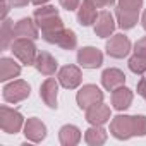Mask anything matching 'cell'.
Returning <instances> with one entry per match:
<instances>
[{
  "mask_svg": "<svg viewBox=\"0 0 146 146\" xmlns=\"http://www.w3.org/2000/svg\"><path fill=\"white\" fill-rule=\"evenodd\" d=\"M33 17L41 29L43 40L46 43L57 45V40L64 31V23L58 16V9H55L53 5H40V9L35 11Z\"/></svg>",
  "mask_w": 146,
  "mask_h": 146,
  "instance_id": "cell-1",
  "label": "cell"
},
{
  "mask_svg": "<svg viewBox=\"0 0 146 146\" xmlns=\"http://www.w3.org/2000/svg\"><path fill=\"white\" fill-rule=\"evenodd\" d=\"M12 53L24 64V65H35L36 57H38V50L35 45V40L29 38H16L11 45Z\"/></svg>",
  "mask_w": 146,
  "mask_h": 146,
  "instance_id": "cell-2",
  "label": "cell"
},
{
  "mask_svg": "<svg viewBox=\"0 0 146 146\" xmlns=\"http://www.w3.org/2000/svg\"><path fill=\"white\" fill-rule=\"evenodd\" d=\"M0 127L7 134H17L24 127V117L9 107H0Z\"/></svg>",
  "mask_w": 146,
  "mask_h": 146,
  "instance_id": "cell-3",
  "label": "cell"
},
{
  "mask_svg": "<svg viewBox=\"0 0 146 146\" xmlns=\"http://www.w3.org/2000/svg\"><path fill=\"white\" fill-rule=\"evenodd\" d=\"M110 134L115 139L125 141L134 136V115H117L110 122Z\"/></svg>",
  "mask_w": 146,
  "mask_h": 146,
  "instance_id": "cell-4",
  "label": "cell"
},
{
  "mask_svg": "<svg viewBox=\"0 0 146 146\" xmlns=\"http://www.w3.org/2000/svg\"><path fill=\"white\" fill-rule=\"evenodd\" d=\"M76 102H78L79 108L88 110L91 105L103 102V91H102L96 84H84V86L78 91Z\"/></svg>",
  "mask_w": 146,
  "mask_h": 146,
  "instance_id": "cell-5",
  "label": "cell"
},
{
  "mask_svg": "<svg viewBox=\"0 0 146 146\" xmlns=\"http://www.w3.org/2000/svg\"><path fill=\"white\" fill-rule=\"evenodd\" d=\"M29 93H31V88L23 79L12 81V83L4 86V100L9 103H19V102L26 100L29 96Z\"/></svg>",
  "mask_w": 146,
  "mask_h": 146,
  "instance_id": "cell-6",
  "label": "cell"
},
{
  "mask_svg": "<svg viewBox=\"0 0 146 146\" xmlns=\"http://www.w3.org/2000/svg\"><path fill=\"white\" fill-rule=\"evenodd\" d=\"M57 79L65 90H76L83 81V74H81V69L76 65H64L58 70Z\"/></svg>",
  "mask_w": 146,
  "mask_h": 146,
  "instance_id": "cell-7",
  "label": "cell"
},
{
  "mask_svg": "<svg viewBox=\"0 0 146 146\" xmlns=\"http://www.w3.org/2000/svg\"><path fill=\"white\" fill-rule=\"evenodd\" d=\"M107 53L113 58H124L127 57V53L131 52V41L125 35H113L110 36V40L107 41Z\"/></svg>",
  "mask_w": 146,
  "mask_h": 146,
  "instance_id": "cell-8",
  "label": "cell"
},
{
  "mask_svg": "<svg viewBox=\"0 0 146 146\" xmlns=\"http://www.w3.org/2000/svg\"><path fill=\"white\" fill-rule=\"evenodd\" d=\"M78 64L83 69H96L103 64V53L95 46H83L78 50Z\"/></svg>",
  "mask_w": 146,
  "mask_h": 146,
  "instance_id": "cell-9",
  "label": "cell"
},
{
  "mask_svg": "<svg viewBox=\"0 0 146 146\" xmlns=\"http://www.w3.org/2000/svg\"><path fill=\"white\" fill-rule=\"evenodd\" d=\"M24 136L31 143H41L46 137V125L40 119L31 117L24 122Z\"/></svg>",
  "mask_w": 146,
  "mask_h": 146,
  "instance_id": "cell-10",
  "label": "cell"
},
{
  "mask_svg": "<svg viewBox=\"0 0 146 146\" xmlns=\"http://www.w3.org/2000/svg\"><path fill=\"white\" fill-rule=\"evenodd\" d=\"M86 120L91 125H103L110 120V107L105 105L103 102L91 105L86 110Z\"/></svg>",
  "mask_w": 146,
  "mask_h": 146,
  "instance_id": "cell-11",
  "label": "cell"
},
{
  "mask_svg": "<svg viewBox=\"0 0 146 146\" xmlns=\"http://www.w3.org/2000/svg\"><path fill=\"white\" fill-rule=\"evenodd\" d=\"M115 31V21L113 16L108 11L98 12V17L95 21V35L100 38H110V35Z\"/></svg>",
  "mask_w": 146,
  "mask_h": 146,
  "instance_id": "cell-12",
  "label": "cell"
},
{
  "mask_svg": "<svg viewBox=\"0 0 146 146\" xmlns=\"http://www.w3.org/2000/svg\"><path fill=\"white\" fill-rule=\"evenodd\" d=\"M125 83V74L120 70V69H115V67H110V69H105L103 74H102V84L107 91H113L120 86H124Z\"/></svg>",
  "mask_w": 146,
  "mask_h": 146,
  "instance_id": "cell-13",
  "label": "cell"
},
{
  "mask_svg": "<svg viewBox=\"0 0 146 146\" xmlns=\"http://www.w3.org/2000/svg\"><path fill=\"white\" fill-rule=\"evenodd\" d=\"M57 95H58V83L53 78L45 79L43 84L40 86V96L45 102V105L50 108H57Z\"/></svg>",
  "mask_w": 146,
  "mask_h": 146,
  "instance_id": "cell-14",
  "label": "cell"
},
{
  "mask_svg": "<svg viewBox=\"0 0 146 146\" xmlns=\"http://www.w3.org/2000/svg\"><path fill=\"white\" fill-rule=\"evenodd\" d=\"M14 33L16 38H29V40H38V24L36 21L29 19V17H23L16 23L14 26Z\"/></svg>",
  "mask_w": 146,
  "mask_h": 146,
  "instance_id": "cell-15",
  "label": "cell"
},
{
  "mask_svg": "<svg viewBox=\"0 0 146 146\" xmlns=\"http://www.w3.org/2000/svg\"><path fill=\"white\" fill-rule=\"evenodd\" d=\"M132 98H134L132 91L129 88H125V86H120V88L112 91V105L119 112L127 110L131 107V103H132Z\"/></svg>",
  "mask_w": 146,
  "mask_h": 146,
  "instance_id": "cell-16",
  "label": "cell"
},
{
  "mask_svg": "<svg viewBox=\"0 0 146 146\" xmlns=\"http://www.w3.org/2000/svg\"><path fill=\"white\" fill-rule=\"evenodd\" d=\"M57 60L55 57H52L48 52H41L38 53L36 57V62H35V67L38 72H41L43 76H53L55 74V70H57Z\"/></svg>",
  "mask_w": 146,
  "mask_h": 146,
  "instance_id": "cell-17",
  "label": "cell"
},
{
  "mask_svg": "<svg viewBox=\"0 0 146 146\" xmlns=\"http://www.w3.org/2000/svg\"><path fill=\"white\" fill-rule=\"evenodd\" d=\"M21 74V65L11 58V57H2L0 58V81H9L14 79Z\"/></svg>",
  "mask_w": 146,
  "mask_h": 146,
  "instance_id": "cell-18",
  "label": "cell"
},
{
  "mask_svg": "<svg viewBox=\"0 0 146 146\" xmlns=\"http://www.w3.org/2000/svg\"><path fill=\"white\" fill-rule=\"evenodd\" d=\"M58 141H60L62 146H76L81 141V131H79V127L72 125V124H67V125L60 127V131H58Z\"/></svg>",
  "mask_w": 146,
  "mask_h": 146,
  "instance_id": "cell-19",
  "label": "cell"
},
{
  "mask_svg": "<svg viewBox=\"0 0 146 146\" xmlns=\"http://www.w3.org/2000/svg\"><path fill=\"white\" fill-rule=\"evenodd\" d=\"M96 17H98L96 7H93L90 2L83 0V4L78 9V21H79V24L81 26H91V24H95Z\"/></svg>",
  "mask_w": 146,
  "mask_h": 146,
  "instance_id": "cell-20",
  "label": "cell"
},
{
  "mask_svg": "<svg viewBox=\"0 0 146 146\" xmlns=\"http://www.w3.org/2000/svg\"><path fill=\"white\" fill-rule=\"evenodd\" d=\"M107 137H108V134L102 125H91L84 132V141L90 146H102V144H105Z\"/></svg>",
  "mask_w": 146,
  "mask_h": 146,
  "instance_id": "cell-21",
  "label": "cell"
},
{
  "mask_svg": "<svg viewBox=\"0 0 146 146\" xmlns=\"http://www.w3.org/2000/svg\"><path fill=\"white\" fill-rule=\"evenodd\" d=\"M115 16H117V23L122 29H131L137 24L139 21V12H134V11H124V9H119L115 11Z\"/></svg>",
  "mask_w": 146,
  "mask_h": 146,
  "instance_id": "cell-22",
  "label": "cell"
},
{
  "mask_svg": "<svg viewBox=\"0 0 146 146\" xmlns=\"http://www.w3.org/2000/svg\"><path fill=\"white\" fill-rule=\"evenodd\" d=\"M57 45L60 48H64V50H74L78 46V36H76V33L72 31V29L64 28V31L60 33V36L57 40Z\"/></svg>",
  "mask_w": 146,
  "mask_h": 146,
  "instance_id": "cell-23",
  "label": "cell"
},
{
  "mask_svg": "<svg viewBox=\"0 0 146 146\" xmlns=\"http://www.w3.org/2000/svg\"><path fill=\"white\" fill-rule=\"evenodd\" d=\"M14 36H16V33H14V24L5 17L4 23H2V48H4V50H7V48L12 45V41L16 40Z\"/></svg>",
  "mask_w": 146,
  "mask_h": 146,
  "instance_id": "cell-24",
  "label": "cell"
},
{
  "mask_svg": "<svg viewBox=\"0 0 146 146\" xmlns=\"http://www.w3.org/2000/svg\"><path fill=\"white\" fill-rule=\"evenodd\" d=\"M129 69L134 74H146V55L134 53L129 58Z\"/></svg>",
  "mask_w": 146,
  "mask_h": 146,
  "instance_id": "cell-25",
  "label": "cell"
},
{
  "mask_svg": "<svg viewBox=\"0 0 146 146\" xmlns=\"http://www.w3.org/2000/svg\"><path fill=\"white\" fill-rule=\"evenodd\" d=\"M117 7H119V9H124V11H134V12H139L141 7H143V0H119Z\"/></svg>",
  "mask_w": 146,
  "mask_h": 146,
  "instance_id": "cell-26",
  "label": "cell"
},
{
  "mask_svg": "<svg viewBox=\"0 0 146 146\" xmlns=\"http://www.w3.org/2000/svg\"><path fill=\"white\" fill-rule=\"evenodd\" d=\"M134 136H146V115H134Z\"/></svg>",
  "mask_w": 146,
  "mask_h": 146,
  "instance_id": "cell-27",
  "label": "cell"
},
{
  "mask_svg": "<svg viewBox=\"0 0 146 146\" xmlns=\"http://www.w3.org/2000/svg\"><path fill=\"white\" fill-rule=\"evenodd\" d=\"M58 4H60L65 11H69V12H70V11H78L79 5H81L79 0H58Z\"/></svg>",
  "mask_w": 146,
  "mask_h": 146,
  "instance_id": "cell-28",
  "label": "cell"
},
{
  "mask_svg": "<svg viewBox=\"0 0 146 146\" xmlns=\"http://www.w3.org/2000/svg\"><path fill=\"white\" fill-rule=\"evenodd\" d=\"M86 2H90L93 7L96 9H105V7H110L115 4V0H86Z\"/></svg>",
  "mask_w": 146,
  "mask_h": 146,
  "instance_id": "cell-29",
  "label": "cell"
},
{
  "mask_svg": "<svg viewBox=\"0 0 146 146\" xmlns=\"http://www.w3.org/2000/svg\"><path fill=\"white\" fill-rule=\"evenodd\" d=\"M134 53H139V55H146V36L137 40L134 43Z\"/></svg>",
  "mask_w": 146,
  "mask_h": 146,
  "instance_id": "cell-30",
  "label": "cell"
},
{
  "mask_svg": "<svg viewBox=\"0 0 146 146\" xmlns=\"http://www.w3.org/2000/svg\"><path fill=\"white\" fill-rule=\"evenodd\" d=\"M137 95H141V96L146 100V76L141 78L139 83H137Z\"/></svg>",
  "mask_w": 146,
  "mask_h": 146,
  "instance_id": "cell-31",
  "label": "cell"
},
{
  "mask_svg": "<svg viewBox=\"0 0 146 146\" xmlns=\"http://www.w3.org/2000/svg\"><path fill=\"white\" fill-rule=\"evenodd\" d=\"M5 2H7L11 7H26L31 0H5Z\"/></svg>",
  "mask_w": 146,
  "mask_h": 146,
  "instance_id": "cell-32",
  "label": "cell"
},
{
  "mask_svg": "<svg viewBox=\"0 0 146 146\" xmlns=\"http://www.w3.org/2000/svg\"><path fill=\"white\" fill-rule=\"evenodd\" d=\"M50 2V0H31V4H35V5H45V4H48Z\"/></svg>",
  "mask_w": 146,
  "mask_h": 146,
  "instance_id": "cell-33",
  "label": "cell"
},
{
  "mask_svg": "<svg viewBox=\"0 0 146 146\" xmlns=\"http://www.w3.org/2000/svg\"><path fill=\"white\" fill-rule=\"evenodd\" d=\"M141 23H143V28H144V31H146V11L143 12V17H141Z\"/></svg>",
  "mask_w": 146,
  "mask_h": 146,
  "instance_id": "cell-34",
  "label": "cell"
}]
</instances>
